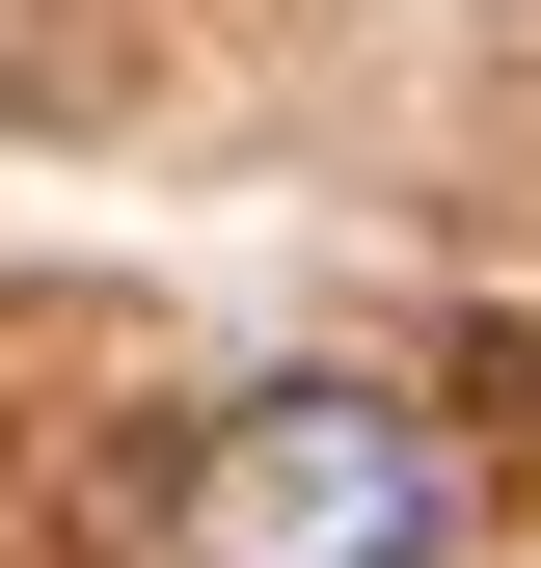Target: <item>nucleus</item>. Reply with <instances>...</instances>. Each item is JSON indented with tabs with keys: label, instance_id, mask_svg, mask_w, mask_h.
Instances as JSON below:
<instances>
[{
	"label": "nucleus",
	"instance_id": "f257e3e1",
	"mask_svg": "<svg viewBox=\"0 0 541 568\" xmlns=\"http://www.w3.org/2000/svg\"><path fill=\"white\" fill-rule=\"evenodd\" d=\"M460 541V434L379 379H244L163 487V568H433Z\"/></svg>",
	"mask_w": 541,
	"mask_h": 568
}]
</instances>
